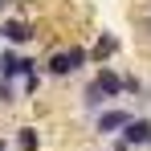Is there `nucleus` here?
<instances>
[{"instance_id":"1","label":"nucleus","mask_w":151,"mask_h":151,"mask_svg":"<svg viewBox=\"0 0 151 151\" xmlns=\"http://www.w3.org/2000/svg\"><path fill=\"white\" fill-rule=\"evenodd\" d=\"M135 119V110L131 106H123V102H114V106H106V110H98L94 119H90V135L94 139H114V135H123V127Z\"/></svg>"},{"instance_id":"2","label":"nucleus","mask_w":151,"mask_h":151,"mask_svg":"<svg viewBox=\"0 0 151 151\" xmlns=\"http://www.w3.org/2000/svg\"><path fill=\"white\" fill-rule=\"evenodd\" d=\"M41 37V29L33 25V21H25V17H0V41L4 45H12V49H25V45H33Z\"/></svg>"},{"instance_id":"3","label":"nucleus","mask_w":151,"mask_h":151,"mask_svg":"<svg viewBox=\"0 0 151 151\" xmlns=\"http://www.w3.org/2000/svg\"><path fill=\"white\" fill-rule=\"evenodd\" d=\"M37 57H29L25 49H12V45H0V82H12V86H21V78L25 70L33 65Z\"/></svg>"},{"instance_id":"4","label":"nucleus","mask_w":151,"mask_h":151,"mask_svg":"<svg viewBox=\"0 0 151 151\" xmlns=\"http://www.w3.org/2000/svg\"><path fill=\"white\" fill-rule=\"evenodd\" d=\"M41 74H45V82H70V78H78L74 61H70V49H65V45H61V49H45Z\"/></svg>"},{"instance_id":"5","label":"nucleus","mask_w":151,"mask_h":151,"mask_svg":"<svg viewBox=\"0 0 151 151\" xmlns=\"http://www.w3.org/2000/svg\"><path fill=\"white\" fill-rule=\"evenodd\" d=\"M119 53H123V37L110 33V29H102L98 37H94V45H90V65H94V70H98V65H114Z\"/></svg>"},{"instance_id":"6","label":"nucleus","mask_w":151,"mask_h":151,"mask_svg":"<svg viewBox=\"0 0 151 151\" xmlns=\"http://www.w3.org/2000/svg\"><path fill=\"white\" fill-rule=\"evenodd\" d=\"M90 78H94V86L106 94V102H110V106H114L119 98H127V94H123V70H119V65H98Z\"/></svg>"},{"instance_id":"7","label":"nucleus","mask_w":151,"mask_h":151,"mask_svg":"<svg viewBox=\"0 0 151 151\" xmlns=\"http://www.w3.org/2000/svg\"><path fill=\"white\" fill-rule=\"evenodd\" d=\"M119 139H127L135 151H151V114L135 110V119L123 127V135H119Z\"/></svg>"},{"instance_id":"8","label":"nucleus","mask_w":151,"mask_h":151,"mask_svg":"<svg viewBox=\"0 0 151 151\" xmlns=\"http://www.w3.org/2000/svg\"><path fill=\"white\" fill-rule=\"evenodd\" d=\"M41 147H45V135H41L37 123L12 127V151H41Z\"/></svg>"},{"instance_id":"9","label":"nucleus","mask_w":151,"mask_h":151,"mask_svg":"<svg viewBox=\"0 0 151 151\" xmlns=\"http://www.w3.org/2000/svg\"><path fill=\"white\" fill-rule=\"evenodd\" d=\"M78 106H82V114H90V119H94L98 110H106V106H110V102H106V94L94 86V78H86V82H82V90H78Z\"/></svg>"},{"instance_id":"10","label":"nucleus","mask_w":151,"mask_h":151,"mask_svg":"<svg viewBox=\"0 0 151 151\" xmlns=\"http://www.w3.org/2000/svg\"><path fill=\"white\" fill-rule=\"evenodd\" d=\"M41 82H45V74H41V57H37L25 70V78H21V94H25V98H37V94H41Z\"/></svg>"},{"instance_id":"11","label":"nucleus","mask_w":151,"mask_h":151,"mask_svg":"<svg viewBox=\"0 0 151 151\" xmlns=\"http://www.w3.org/2000/svg\"><path fill=\"white\" fill-rule=\"evenodd\" d=\"M143 86H147V82L135 74V70H123V94L127 98H143Z\"/></svg>"},{"instance_id":"12","label":"nucleus","mask_w":151,"mask_h":151,"mask_svg":"<svg viewBox=\"0 0 151 151\" xmlns=\"http://www.w3.org/2000/svg\"><path fill=\"white\" fill-rule=\"evenodd\" d=\"M17 102H21V86L0 82V106H17Z\"/></svg>"},{"instance_id":"13","label":"nucleus","mask_w":151,"mask_h":151,"mask_svg":"<svg viewBox=\"0 0 151 151\" xmlns=\"http://www.w3.org/2000/svg\"><path fill=\"white\" fill-rule=\"evenodd\" d=\"M106 151H135V147H131L127 139H119V135H114V139H106Z\"/></svg>"},{"instance_id":"14","label":"nucleus","mask_w":151,"mask_h":151,"mask_svg":"<svg viewBox=\"0 0 151 151\" xmlns=\"http://www.w3.org/2000/svg\"><path fill=\"white\" fill-rule=\"evenodd\" d=\"M143 37H147V41H151V12H147V17H143V21H139V41H143Z\"/></svg>"},{"instance_id":"15","label":"nucleus","mask_w":151,"mask_h":151,"mask_svg":"<svg viewBox=\"0 0 151 151\" xmlns=\"http://www.w3.org/2000/svg\"><path fill=\"white\" fill-rule=\"evenodd\" d=\"M17 8H33V4H41V0H12Z\"/></svg>"},{"instance_id":"16","label":"nucleus","mask_w":151,"mask_h":151,"mask_svg":"<svg viewBox=\"0 0 151 151\" xmlns=\"http://www.w3.org/2000/svg\"><path fill=\"white\" fill-rule=\"evenodd\" d=\"M0 151H12V139H4V135H0Z\"/></svg>"}]
</instances>
